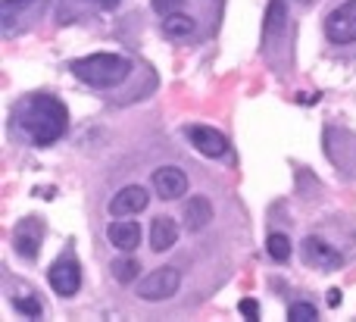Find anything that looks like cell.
I'll use <instances>...</instances> for the list:
<instances>
[{
	"label": "cell",
	"mask_w": 356,
	"mask_h": 322,
	"mask_svg": "<svg viewBox=\"0 0 356 322\" xmlns=\"http://www.w3.org/2000/svg\"><path fill=\"white\" fill-rule=\"evenodd\" d=\"M16 119L38 147H47V144L63 138L69 113L63 106V100H56L54 94H31L16 106Z\"/></svg>",
	"instance_id": "6da1fadb"
},
{
	"label": "cell",
	"mask_w": 356,
	"mask_h": 322,
	"mask_svg": "<svg viewBox=\"0 0 356 322\" xmlns=\"http://www.w3.org/2000/svg\"><path fill=\"white\" fill-rule=\"evenodd\" d=\"M69 69H72L75 79L91 85V88H116L129 79L131 63L119 54H91V56L72 60Z\"/></svg>",
	"instance_id": "7a4b0ae2"
},
{
	"label": "cell",
	"mask_w": 356,
	"mask_h": 322,
	"mask_svg": "<svg viewBox=\"0 0 356 322\" xmlns=\"http://www.w3.org/2000/svg\"><path fill=\"white\" fill-rule=\"evenodd\" d=\"M178 285H181V273H178L175 266H160V269H154L150 275L141 279V285H138V298L150 300V304H154V300H166L178 291Z\"/></svg>",
	"instance_id": "3957f363"
},
{
	"label": "cell",
	"mask_w": 356,
	"mask_h": 322,
	"mask_svg": "<svg viewBox=\"0 0 356 322\" xmlns=\"http://www.w3.org/2000/svg\"><path fill=\"white\" fill-rule=\"evenodd\" d=\"M325 38L332 44H353L356 41V0L334 6L325 16Z\"/></svg>",
	"instance_id": "277c9868"
},
{
	"label": "cell",
	"mask_w": 356,
	"mask_h": 322,
	"mask_svg": "<svg viewBox=\"0 0 356 322\" xmlns=\"http://www.w3.org/2000/svg\"><path fill=\"white\" fill-rule=\"evenodd\" d=\"M47 282L60 298H72L75 291L81 288V269L72 257H60L54 266L47 269Z\"/></svg>",
	"instance_id": "5b68a950"
},
{
	"label": "cell",
	"mask_w": 356,
	"mask_h": 322,
	"mask_svg": "<svg viewBox=\"0 0 356 322\" xmlns=\"http://www.w3.org/2000/svg\"><path fill=\"white\" fill-rule=\"evenodd\" d=\"M150 204V194L144 185H125L122 191H116V198L110 200V216L122 219V216H138L144 213Z\"/></svg>",
	"instance_id": "8992f818"
},
{
	"label": "cell",
	"mask_w": 356,
	"mask_h": 322,
	"mask_svg": "<svg viewBox=\"0 0 356 322\" xmlns=\"http://www.w3.org/2000/svg\"><path fill=\"white\" fill-rule=\"evenodd\" d=\"M303 260H307V266L325 269V273H334V269L344 266L341 254L332 248V244L322 241V238H307V241H303Z\"/></svg>",
	"instance_id": "52a82bcc"
},
{
	"label": "cell",
	"mask_w": 356,
	"mask_h": 322,
	"mask_svg": "<svg viewBox=\"0 0 356 322\" xmlns=\"http://www.w3.org/2000/svg\"><path fill=\"white\" fill-rule=\"evenodd\" d=\"M154 191L163 200H178L181 194H188V175L178 166H163L154 172Z\"/></svg>",
	"instance_id": "ba28073f"
},
{
	"label": "cell",
	"mask_w": 356,
	"mask_h": 322,
	"mask_svg": "<svg viewBox=\"0 0 356 322\" xmlns=\"http://www.w3.org/2000/svg\"><path fill=\"white\" fill-rule=\"evenodd\" d=\"M13 248L22 260H35L38 257V248H41V225L35 219H22L13 232Z\"/></svg>",
	"instance_id": "9c48e42d"
},
{
	"label": "cell",
	"mask_w": 356,
	"mask_h": 322,
	"mask_svg": "<svg viewBox=\"0 0 356 322\" xmlns=\"http://www.w3.org/2000/svg\"><path fill=\"white\" fill-rule=\"evenodd\" d=\"M188 138H191V144H194L203 156H213V160L228 150L225 135H222V131H216V129H209V125H194V129H188Z\"/></svg>",
	"instance_id": "30bf717a"
},
{
	"label": "cell",
	"mask_w": 356,
	"mask_h": 322,
	"mask_svg": "<svg viewBox=\"0 0 356 322\" xmlns=\"http://www.w3.org/2000/svg\"><path fill=\"white\" fill-rule=\"evenodd\" d=\"M106 238H110L113 248L131 254V250L141 244V225H138L135 219L122 216V219H116V223H110V229H106Z\"/></svg>",
	"instance_id": "8fae6325"
},
{
	"label": "cell",
	"mask_w": 356,
	"mask_h": 322,
	"mask_svg": "<svg viewBox=\"0 0 356 322\" xmlns=\"http://www.w3.org/2000/svg\"><path fill=\"white\" fill-rule=\"evenodd\" d=\"M175 241H178L175 219L172 216H156L154 225H150V248H154L156 254H163V250H169Z\"/></svg>",
	"instance_id": "7c38bea8"
},
{
	"label": "cell",
	"mask_w": 356,
	"mask_h": 322,
	"mask_svg": "<svg viewBox=\"0 0 356 322\" xmlns=\"http://www.w3.org/2000/svg\"><path fill=\"white\" fill-rule=\"evenodd\" d=\"M209 219H213V204L207 198H191V204L184 207V225L191 232H200L209 225Z\"/></svg>",
	"instance_id": "4fadbf2b"
},
{
	"label": "cell",
	"mask_w": 356,
	"mask_h": 322,
	"mask_svg": "<svg viewBox=\"0 0 356 322\" xmlns=\"http://www.w3.org/2000/svg\"><path fill=\"white\" fill-rule=\"evenodd\" d=\"M191 31H194V19L184 16V13H166L163 16V35L172 38V41L191 38Z\"/></svg>",
	"instance_id": "5bb4252c"
},
{
	"label": "cell",
	"mask_w": 356,
	"mask_h": 322,
	"mask_svg": "<svg viewBox=\"0 0 356 322\" xmlns=\"http://www.w3.org/2000/svg\"><path fill=\"white\" fill-rule=\"evenodd\" d=\"M284 19H288V6H284V0H272L269 10H266V25H263V38L269 41V38H275L278 31L284 29Z\"/></svg>",
	"instance_id": "9a60e30c"
},
{
	"label": "cell",
	"mask_w": 356,
	"mask_h": 322,
	"mask_svg": "<svg viewBox=\"0 0 356 322\" xmlns=\"http://www.w3.org/2000/svg\"><path fill=\"white\" fill-rule=\"evenodd\" d=\"M266 254H269L275 263L291 260V238H288V235H282V232L269 235V238H266Z\"/></svg>",
	"instance_id": "2e32d148"
},
{
	"label": "cell",
	"mask_w": 356,
	"mask_h": 322,
	"mask_svg": "<svg viewBox=\"0 0 356 322\" xmlns=\"http://www.w3.org/2000/svg\"><path fill=\"white\" fill-rule=\"evenodd\" d=\"M138 273H141V263L131 260V257H125V260H116V263H113V275H116V282H122V285L135 282Z\"/></svg>",
	"instance_id": "e0dca14e"
},
{
	"label": "cell",
	"mask_w": 356,
	"mask_h": 322,
	"mask_svg": "<svg viewBox=\"0 0 356 322\" xmlns=\"http://www.w3.org/2000/svg\"><path fill=\"white\" fill-rule=\"evenodd\" d=\"M288 319L291 322H316L319 319V313H316V307L313 304H291V310H288Z\"/></svg>",
	"instance_id": "ac0fdd59"
},
{
	"label": "cell",
	"mask_w": 356,
	"mask_h": 322,
	"mask_svg": "<svg viewBox=\"0 0 356 322\" xmlns=\"http://www.w3.org/2000/svg\"><path fill=\"white\" fill-rule=\"evenodd\" d=\"M13 307H16L19 313H25V316H31V319L41 316V304H38L35 298H16L13 300Z\"/></svg>",
	"instance_id": "d6986e66"
},
{
	"label": "cell",
	"mask_w": 356,
	"mask_h": 322,
	"mask_svg": "<svg viewBox=\"0 0 356 322\" xmlns=\"http://www.w3.org/2000/svg\"><path fill=\"white\" fill-rule=\"evenodd\" d=\"M31 3H44V0H3V3H0V10H3V19H10L13 10L22 13L25 6H31Z\"/></svg>",
	"instance_id": "ffe728a7"
},
{
	"label": "cell",
	"mask_w": 356,
	"mask_h": 322,
	"mask_svg": "<svg viewBox=\"0 0 356 322\" xmlns=\"http://www.w3.org/2000/svg\"><path fill=\"white\" fill-rule=\"evenodd\" d=\"M241 313H244L247 319H259V304L253 298H247V300H241Z\"/></svg>",
	"instance_id": "44dd1931"
},
{
	"label": "cell",
	"mask_w": 356,
	"mask_h": 322,
	"mask_svg": "<svg viewBox=\"0 0 356 322\" xmlns=\"http://www.w3.org/2000/svg\"><path fill=\"white\" fill-rule=\"evenodd\" d=\"M150 3H154V10L156 13H163V16H166V13H172L178 3H181V0H150Z\"/></svg>",
	"instance_id": "7402d4cb"
},
{
	"label": "cell",
	"mask_w": 356,
	"mask_h": 322,
	"mask_svg": "<svg viewBox=\"0 0 356 322\" xmlns=\"http://www.w3.org/2000/svg\"><path fill=\"white\" fill-rule=\"evenodd\" d=\"M338 304H341V291L332 288V291H328V307H338Z\"/></svg>",
	"instance_id": "603a6c76"
},
{
	"label": "cell",
	"mask_w": 356,
	"mask_h": 322,
	"mask_svg": "<svg viewBox=\"0 0 356 322\" xmlns=\"http://www.w3.org/2000/svg\"><path fill=\"white\" fill-rule=\"evenodd\" d=\"M94 3H97L100 10H113V6H119L122 0H94Z\"/></svg>",
	"instance_id": "cb8c5ba5"
}]
</instances>
